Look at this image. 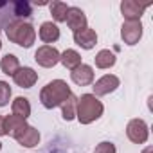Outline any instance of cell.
I'll use <instances>...</instances> for the list:
<instances>
[{"label":"cell","instance_id":"cell-27","mask_svg":"<svg viewBox=\"0 0 153 153\" xmlns=\"http://www.w3.org/2000/svg\"><path fill=\"white\" fill-rule=\"evenodd\" d=\"M0 149H2V142H0Z\"/></svg>","mask_w":153,"mask_h":153},{"label":"cell","instance_id":"cell-9","mask_svg":"<svg viewBox=\"0 0 153 153\" xmlns=\"http://www.w3.org/2000/svg\"><path fill=\"white\" fill-rule=\"evenodd\" d=\"M13 81L16 87L20 88H31L34 87V83L38 81V74L34 68L31 67H20L15 74H13Z\"/></svg>","mask_w":153,"mask_h":153},{"label":"cell","instance_id":"cell-15","mask_svg":"<svg viewBox=\"0 0 153 153\" xmlns=\"http://www.w3.org/2000/svg\"><path fill=\"white\" fill-rule=\"evenodd\" d=\"M27 126V121L25 119H20V117H16V115H6L4 117V130H6V135H9V137H16L24 128Z\"/></svg>","mask_w":153,"mask_h":153},{"label":"cell","instance_id":"cell-24","mask_svg":"<svg viewBox=\"0 0 153 153\" xmlns=\"http://www.w3.org/2000/svg\"><path fill=\"white\" fill-rule=\"evenodd\" d=\"M94 153H117L115 149V144L114 142H108V140H103L96 146V151Z\"/></svg>","mask_w":153,"mask_h":153},{"label":"cell","instance_id":"cell-4","mask_svg":"<svg viewBox=\"0 0 153 153\" xmlns=\"http://www.w3.org/2000/svg\"><path fill=\"white\" fill-rule=\"evenodd\" d=\"M126 135L133 144H144L149 137V128L142 119H131L126 126Z\"/></svg>","mask_w":153,"mask_h":153},{"label":"cell","instance_id":"cell-8","mask_svg":"<svg viewBox=\"0 0 153 153\" xmlns=\"http://www.w3.org/2000/svg\"><path fill=\"white\" fill-rule=\"evenodd\" d=\"M148 6L149 4H140V2H137V0H123L121 2V13H123V16L128 22L140 20Z\"/></svg>","mask_w":153,"mask_h":153},{"label":"cell","instance_id":"cell-14","mask_svg":"<svg viewBox=\"0 0 153 153\" xmlns=\"http://www.w3.org/2000/svg\"><path fill=\"white\" fill-rule=\"evenodd\" d=\"M38 36H40V40H42L45 45L54 43V42L59 40V27H58L56 24H52V22H43V24L40 25Z\"/></svg>","mask_w":153,"mask_h":153},{"label":"cell","instance_id":"cell-22","mask_svg":"<svg viewBox=\"0 0 153 153\" xmlns=\"http://www.w3.org/2000/svg\"><path fill=\"white\" fill-rule=\"evenodd\" d=\"M76 105H78V97L74 94H70V97L61 105V114L65 121H72L76 117Z\"/></svg>","mask_w":153,"mask_h":153},{"label":"cell","instance_id":"cell-19","mask_svg":"<svg viewBox=\"0 0 153 153\" xmlns=\"http://www.w3.org/2000/svg\"><path fill=\"white\" fill-rule=\"evenodd\" d=\"M18 68H20V61H18V58L15 54H6L2 59H0V70L4 74H7V76H11V78Z\"/></svg>","mask_w":153,"mask_h":153},{"label":"cell","instance_id":"cell-12","mask_svg":"<svg viewBox=\"0 0 153 153\" xmlns=\"http://www.w3.org/2000/svg\"><path fill=\"white\" fill-rule=\"evenodd\" d=\"M74 42H76V45H79L81 49L90 51V49H94L96 43H97V34H96L94 29L85 27V29H81V31H78V33H74Z\"/></svg>","mask_w":153,"mask_h":153},{"label":"cell","instance_id":"cell-23","mask_svg":"<svg viewBox=\"0 0 153 153\" xmlns=\"http://www.w3.org/2000/svg\"><path fill=\"white\" fill-rule=\"evenodd\" d=\"M11 101V87L7 81H0V106H6Z\"/></svg>","mask_w":153,"mask_h":153},{"label":"cell","instance_id":"cell-10","mask_svg":"<svg viewBox=\"0 0 153 153\" xmlns=\"http://www.w3.org/2000/svg\"><path fill=\"white\" fill-rule=\"evenodd\" d=\"M70 79L78 85V87H87L94 83V68L87 63H81L79 67H76L70 70Z\"/></svg>","mask_w":153,"mask_h":153},{"label":"cell","instance_id":"cell-28","mask_svg":"<svg viewBox=\"0 0 153 153\" xmlns=\"http://www.w3.org/2000/svg\"><path fill=\"white\" fill-rule=\"evenodd\" d=\"M0 49H2V42H0Z\"/></svg>","mask_w":153,"mask_h":153},{"label":"cell","instance_id":"cell-13","mask_svg":"<svg viewBox=\"0 0 153 153\" xmlns=\"http://www.w3.org/2000/svg\"><path fill=\"white\" fill-rule=\"evenodd\" d=\"M15 140H16L20 146H24V148H34V146H38V142H40V131H38L34 126L27 124V126L15 137Z\"/></svg>","mask_w":153,"mask_h":153},{"label":"cell","instance_id":"cell-7","mask_svg":"<svg viewBox=\"0 0 153 153\" xmlns=\"http://www.w3.org/2000/svg\"><path fill=\"white\" fill-rule=\"evenodd\" d=\"M119 78L117 76H114V74H105V76H101V78L94 83V96L97 97V96H108V94H112L114 90H117V87H119Z\"/></svg>","mask_w":153,"mask_h":153},{"label":"cell","instance_id":"cell-2","mask_svg":"<svg viewBox=\"0 0 153 153\" xmlns=\"http://www.w3.org/2000/svg\"><path fill=\"white\" fill-rule=\"evenodd\" d=\"M103 103L94 96V94H83L78 97V105H76V119L81 124H90L97 121L103 115Z\"/></svg>","mask_w":153,"mask_h":153},{"label":"cell","instance_id":"cell-20","mask_svg":"<svg viewBox=\"0 0 153 153\" xmlns=\"http://www.w3.org/2000/svg\"><path fill=\"white\" fill-rule=\"evenodd\" d=\"M11 11L15 20H22V18H29L33 15V7L29 2L25 0H20V2H11Z\"/></svg>","mask_w":153,"mask_h":153},{"label":"cell","instance_id":"cell-1","mask_svg":"<svg viewBox=\"0 0 153 153\" xmlns=\"http://www.w3.org/2000/svg\"><path fill=\"white\" fill-rule=\"evenodd\" d=\"M70 94H72V90L67 85V81H63V79H52V81H49L40 90V101H42V105L47 110H52V108L61 106L70 97Z\"/></svg>","mask_w":153,"mask_h":153},{"label":"cell","instance_id":"cell-3","mask_svg":"<svg viewBox=\"0 0 153 153\" xmlns=\"http://www.w3.org/2000/svg\"><path fill=\"white\" fill-rule=\"evenodd\" d=\"M6 36L9 38V42L29 49L33 47V43L36 42V31L29 22L24 20H11L9 24H6Z\"/></svg>","mask_w":153,"mask_h":153},{"label":"cell","instance_id":"cell-18","mask_svg":"<svg viewBox=\"0 0 153 153\" xmlns=\"http://www.w3.org/2000/svg\"><path fill=\"white\" fill-rule=\"evenodd\" d=\"M94 61H96V67H97V68H110V67L115 65L117 58H115V54H114L112 51L103 49V51H99V52L96 54Z\"/></svg>","mask_w":153,"mask_h":153},{"label":"cell","instance_id":"cell-5","mask_svg":"<svg viewBox=\"0 0 153 153\" xmlns=\"http://www.w3.org/2000/svg\"><path fill=\"white\" fill-rule=\"evenodd\" d=\"M34 59H36V63L40 67L51 68V67L59 63V51L56 47H52V45H42L34 52Z\"/></svg>","mask_w":153,"mask_h":153},{"label":"cell","instance_id":"cell-21","mask_svg":"<svg viewBox=\"0 0 153 153\" xmlns=\"http://www.w3.org/2000/svg\"><path fill=\"white\" fill-rule=\"evenodd\" d=\"M70 6H67L61 0H54V2L49 4V9H51V15L54 18V22H65L67 18V11H68Z\"/></svg>","mask_w":153,"mask_h":153},{"label":"cell","instance_id":"cell-6","mask_svg":"<svg viewBox=\"0 0 153 153\" xmlns=\"http://www.w3.org/2000/svg\"><path fill=\"white\" fill-rule=\"evenodd\" d=\"M142 24L140 20H133V22H128L124 20L123 27H121V38L126 45H135L139 43V40L142 38Z\"/></svg>","mask_w":153,"mask_h":153},{"label":"cell","instance_id":"cell-26","mask_svg":"<svg viewBox=\"0 0 153 153\" xmlns=\"http://www.w3.org/2000/svg\"><path fill=\"white\" fill-rule=\"evenodd\" d=\"M142 153H153V148H151V146H146V148L142 149Z\"/></svg>","mask_w":153,"mask_h":153},{"label":"cell","instance_id":"cell-25","mask_svg":"<svg viewBox=\"0 0 153 153\" xmlns=\"http://www.w3.org/2000/svg\"><path fill=\"white\" fill-rule=\"evenodd\" d=\"M6 135V130H4V115H0V137Z\"/></svg>","mask_w":153,"mask_h":153},{"label":"cell","instance_id":"cell-17","mask_svg":"<svg viewBox=\"0 0 153 153\" xmlns=\"http://www.w3.org/2000/svg\"><path fill=\"white\" fill-rule=\"evenodd\" d=\"M59 63L68 68V70H74L76 67H79L81 65V54L78 51H74V49H67L59 54Z\"/></svg>","mask_w":153,"mask_h":153},{"label":"cell","instance_id":"cell-11","mask_svg":"<svg viewBox=\"0 0 153 153\" xmlns=\"http://www.w3.org/2000/svg\"><path fill=\"white\" fill-rule=\"evenodd\" d=\"M65 22H67V25L70 27L72 33H78V31L88 27V25H87V15H85L83 9H79V7H68Z\"/></svg>","mask_w":153,"mask_h":153},{"label":"cell","instance_id":"cell-16","mask_svg":"<svg viewBox=\"0 0 153 153\" xmlns=\"http://www.w3.org/2000/svg\"><path fill=\"white\" fill-rule=\"evenodd\" d=\"M11 114L27 121V117L31 115V103H29V99L22 97V96L16 97V99H13V103H11Z\"/></svg>","mask_w":153,"mask_h":153}]
</instances>
